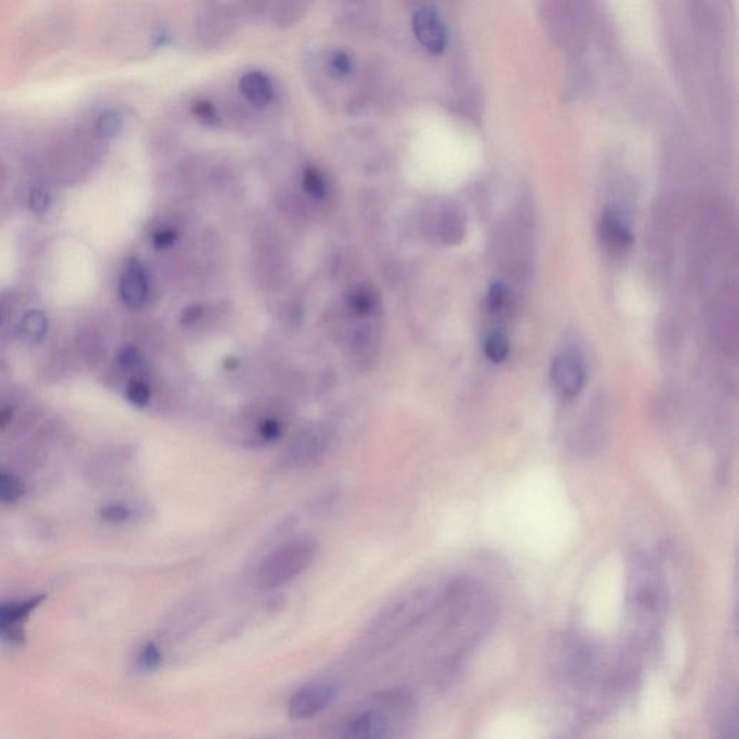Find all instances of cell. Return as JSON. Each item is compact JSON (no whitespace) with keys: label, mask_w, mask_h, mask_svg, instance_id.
I'll return each instance as SVG.
<instances>
[{"label":"cell","mask_w":739,"mask_h":739,"mask_svg":"<svg viewBox=\"0 0 739 739\" xmlns=\"http://www.w3.org/2000/svg\"><path fill=\"white\" fill-rule=\"evenodd\" d=\"M317 543L311 537H296L283 543L263 559L257 571V584L273 589L288 584L314 562Z\"/></svg>","instance_id":"6da1fadb"},{"label":"cell","mask_w":739,"mask_h":739,"mask_svg":"<svg viewBox=\"0 0 739 739\" xmlns=\"http://www.w3.org/2000/svg\"><path fill=\"white\" fill-rule=\"evenodd\" d=\"M332 435L334 432L327 423H311L305 426L283 452V464L289 468H298L315 461L327 451Z\"/></svg>","instance_id":"7a4b0ae2"},{"label":"cell","mask_w":739,"mask_h":739,"mask_svg":"<svg viewBox=\"0 0 739 739\" xmlns=\"http://www.w3.org/2000/svg\"><path fill=\"white\" fill-rule=\"evenodd\" d=\"M337 695V685L330 680L308 683L292 693L288 702V714L299 721L314 718L331 706Z\"/></svg>","instance_id":"3957f363"},{"label":"cell","mask_w":739,"mask_h":739,"mask_svg":"<svg viewBox=\"0 0 739 739\" xmlns=\"http://www.w3.org/2000/svg\"><path fill=\"white\" fill-rule=\"evenodd\" d=\"M550 379L563 399H574L582 392L587 380L584 360L575 351L559 353L550 366Z\"/></svg>","instance_id":"277c9868"},{"label":"cell","mask_w":739,"mask_h":739,"mask_svg":"<svg viewBox=\"0 0 739 739\" xmlns=\"http://www.w3.org/2000/svg\"><path fill=\"white\" fill-rule=\"evenodd\" d=\"M44 595L22 601L0 602V641L8 646L25 643V625L32 612L44 601Z\"/></svg>","instance_id":"5b68a950"},{"label":"cell","mask_w":739,"mask_h":739,"mask_svg":"<svg viewBox=\"0 0 739 739\" xmlns=\"http://www.w3.org/2000/svg\"><path fill=\"white\" fill-rule=\"evenodd\" d=\"M413 32L423 48L431 54H442L446 48V28L434 6H422L413 15Z\"/></svg>","instance_id":"8992f818"},{"label":"cell","mask_w":739,"mask_h":739,"mask_svg":"<svg viewBox=\"0 0 739 739\" xmlns=\"http://www.w3.org/2000/svg\"><path fill=\"white\" fill-rule=\"evenodd\" d=\"M120 298L132 309L142 308L149 298V276L141 260L130 259L119 283Z\"/></svg>","instance_id":"52a82bcc"},{"label":"cell","mask_w":739,"mask_h":739,"mask_svg":"<svg viewBox=\"0 0 739 739\" xmlns=\"http://www.w3.org/2000/svg\"><path fill=\"white\" fill-rule=\"evenodd\" d=\"M240 90H242L244 97L256 106H268L273 100V94H275L272 81L260 71H250V73L244 74L242 80H240Z\"/></svg>","instance_id":"ba28073f"},{"label":"cell","mask_w":739,"mask_h":739,"mask_svg":"<svg viewBox=\"0 0 739 739\" xmlns=\"http://www.w3.org/2000/svg\"><path fill=\"white\" fill-rule=\"evenodd\" d=\"M601 234L604 242L614 249H625L634 242L630 229L615 213H605L601 220Z\"/></svg>","instance_id":"9c48e42d"},{"label":"cell","mask_w":739,"mask_h":739,"mask_svg":"<svg viewBox=\"0 0 739 739\" xmlns=\"http://www.w3.org/2000/svg\"><path fill=\"white\" fill-rule=\"evenodd\" d=\"M347 305L354 315L361 318L371 317L377 311L376 292L367 285H357L347 294Z\"/></svg>","instance_id":"30bf717a"},{"label":"cell","mask_w":739,"mask_h":739,"mask_svg":"<svg viewBox=\"0 0 739 739\" xmlns=\"http://www.w3.org/2000/svg\"><path fill=\"white\" fill-rule=\"evenodd\" d=\"M48 318L42 311L26 312L19 322L18 334L22 341L28 344H37L47 335Z\"/></svg>","instance_id":"8fae6325"},{"label":"cell","mask_w":739,"mask_h":739,"mask_svg":"<svg viewBox=\"0 0 739 739\" xmlns=\"http://www.w3.org/2000/svg\"><path fill=\"white\" fill-rule=\"evenodd\" d=\"M510 343L503 331H494L488 335L484 344V353L488 360L494 364L503 363L509 356Z\"/></svg>","instance_id":"7c38bea8"},{"label":"cell","mask_w":739,"mask_h":739,"mask_svg":"<svg viewBox=\"0 0 739 739\" xmlns=\"http://www.w3.org/2000/svg\"><path fill=\"white\" fill-rule=\"evenodd\" d=\"M302 185L306 194L311 195L315 200H322L327 195V181L319 169L309 166L302 175Z\"/></svg>","instance_id":"4fadbf2b"},{"label":"cell","mask_w":739,"mask_h":739,"mask_svg":"<svg viewBox=\"0 0 739 739\" xmlns=\"http://www.w3.org/2000/svg\"><path fill=\"white\" fill-rule=\"evenodd\" d=\"M25 494V485L15 475L0 472V503H16Z\"/></svg>","instance_id":"5bb4252c"},{"label":"cell","mask_w":739,"mask_h":739,"mask_svg":"<svg viewBox=\"0 0 739 739\" xmlns=\"http://www.w3.org/2000/svg\"><path fill=\"white\" fill-rule=\"evenodd\" d=\"M122 128L123 119L116 110H106L97 119L96 129L103 138H115Z\"/></svg>","instance_id":"9a60e30c"},{"label":"cell","mask_w":739,"mask_h":739,"mask_svg":"<svg viewBox=\"0 0 739 739\" xmlns=\"http://www.w3.org/2000/svg\"><path fill=\"white\" fill-rule=\"evenodd\" d=\"M162 653L156 644L148 643L142 647L139 651L138 666L139 669L145 670V672H152V670L158 669L161 666Z\"/></svg>","instance_id":"2e32d148"},{"label":"cell","mask_w":739,"mask_h":739,"mask_svg":"<svg viewBox=\"0 0 739 739\" xmlns=\"http://www.w3.org/2000/svg\"><path fill=\"white\" fill-rule=\"evenodd\" d=\"M126 396H128V400L132 405L145 408L151 400V389L142 380H133L126 389Z\"/></svg>","instance_id":"e0dca14e"},{"label":"cell","mask_w":739,"mask_h":739,"mask_svg":"<svg viewBox=\"0 0 739 739\" xmlns=\"http://www.w3.org/2000/svg\"><path fill=\"white\" fill-rule=\"evenodd\" d=\"M330 70L334 76L343 78L350 76L353 73V61L348 54L344 51H337L331 55L330 58Z\"/></svg>","instance_id":"ac0fdd59"},{"label":"cell","mask_w":739,"mask_h":739,"mask_svg":"<svg viewBox=\"0 0 739 739\" xmlns=\"http://www.w3.org/2000/svg\"><path fill=\"white\" fill-rule=\"evenodd\" d=\"M282 434V425L278 419L265 418L259 422L257 426V436L262 439L263 442H275Z\"/></svg>","instance_id":"d6986e66"},{"label":"cell","mask_w":739,"mask_h":739,"mask_svg":"<svg viewBox=\"0 0 739 739\" xmlns=\"http://www.w3.org/2000/svg\"><path fill=\"white\" fill-rule=\"evenodd\" d=\"M50 205L51 195L45 188H35L29 195V207L35 214L47 213Z\"/></svg>","instance_id":"ffe728a7"},{"label":"cell","mask_w":739,"mask_h":739,"mask_svg":"<svg viewBox=\"0 0 739 739\" xmlns=\"http://www.w3.org/2000/svg\"><path fill=\"white\" fill-rule=\"evenodd\" d=\"M192 112L205 125H214L217 122L216 107H214L213 103L207 102V100H201V102L195 103L194 107H192Z\"/></svg>","instance_id":"44dd1931"},{"label":"cell","mask_w":739,"mask_h":739,"mask_svg":"<svg viewBox=\"0 0 739 739\" xmlns=\"http://www.w3.org/2000/svg\"><path fill=\"white\" fill-rule=\"evenodd\" d=\"M507 299H509V291H507L506 286L503 283H494L491 286L490 294H488V306H490L491 311L497 312L503 309Z\"/></svg>","instance_id":"7402d4cb"},{"label":"cell","mask_w":739,"mask_h":739,"mask_svg":"<svg viewBox=\"0 0 739 739\" xmlns=\"http://www.w3.org/2000/svg\"><path fill=\"white\" fill-rule=\"evenodd\" d=\"M141 360V353L135 347H132V345H128V347L123 348L117 354V364L123 367V369H135V367L141 364Z\"/></svg>","instance_id":"603a6c76"},{"label":"cell","mask_w":739,"mask_h":739,"mask_svg":"<svg viewBox=\"0 0 739 739\" xmlns=\"http://www.w3.org/2000/svg\"><path fill=\"white\" fill-rule=\"evenodd\" d=\"M129 516V510L125 506H120V504H112V506L104 507L102 510L103 520L107 523H123L129 519Z\"/></svg>","instance_id":"cb8c5ba5"},{"label":"cell","mask_w":739,"mask_h":739,"mask_svg":"<svg viewBox=\"0 0 739 739\" xmlns=\"http://www.w3.org/2000/svg\"><path fill=\"white\" fill-rule=\"evenodd\" d=\"M177 239V231L171 229L159 230L156 231L155 234H153V247L158 250H165L168 249V247H171L172 244L177 242Z\"/></svg>","instance_id":"d4e9b609"},{"label":"cell","mask_w":739,"mask_h":739,"mask_svg":"<svg viewBox=\"0 0 739 739\" xmlns=\"http://www.w3.org/2000/svg\"><path fill=\"white\" fill-rule=\"evenodd\" d=\"M203 317V308L200 305L188 306L184 312H182V322L184 324H194L198 319Z\"/></svg>","instance_id":"484cf974"},{"label":"cell","mask_w":739,"mask_h":739,"mask_svg":"<svg viewBox=\"0 0 739 739\" xmlns=\"http://www.w3.org/2000/svg\"><path fill=\"white\" fill-rule=\"evenodd\" d=\"M12 416H13V409L11 408L0 409V428H3V426L8 425V423L12 421Z\"/></svg>","instance_id":"4316f807"}]
</instances>
